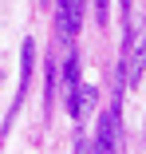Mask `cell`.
Masks as SVG:
<instances>
[{"mask_svg":"<svg viewBox=\"0 0 146 154\" xmlns=\"http://www.w3.org/2000/svg\"><path fill=\"white\" fill-rule=\"evenodd\" d=\"M32 63H36V40H24V44H20V87H16L12 111H8V119H4V131H0V134H8V131H12V122H16L20 107H24V99H28V83H32Z\"/></svg>","mask_w":146,"mask_h":154,"instance_id":"obj_1","label":"cell"},{"mask_svg":"<svg viewBox=\"0 0 146 154\" xmlns=\"http://www.w3.org/2000/svg\"><path fill=\"white\" fill-rule=\"evenodd\" d=\"M119 115H123V107H119V95H114L111 103H107V111L99 115V131H95V150H103V154H111V150H119Z\"/></svg>","mask_w":146,"mask_h":154,"instance_id":"obj_2","label":"cell"},{"mask_svg":"<svg viewBox=\"0 0 146 154\" xmlns=\"http://www.w3.org/2000/svg\"><path fill=\"white\" fill-rule=\"evenodd\" d=\"M79 24H83V12L71 4V0H55V32H59L63 44H71L79 36Z\"/></svg>","mask_w":146,"mask_h":154,"instance_id":"obj_3","label":"cell"},{"mask_svg":"<svg viewBox=\"0 0 146 154\" xmlns=\"http://www.w3.org/2000/svg\"><path fill=\"white\" fill-rule=\"evenodd\" d=\"M59 83H63V91H67V115L79 119V55H75V51H67V59H63Z\"/></svg>","mask_w":146,"mask_h":154,"instance_id":"obj_4","label":"cell"},{"mask_svg":"<svg viewBox=\"0 0 146 154\" xmlns=\"http://www.w3.org/2000/svg\"><path fill=\"white\" fill-rule=\"evenodd\" d=\"M55 95H59V63L47 59V71H44V107H47V115L55 107Z\"/></svg>","mask_w":146,"mask_h":154,"instance_id":"obj_5","label":"cell"},{"mask_svg":"<svg viewBox=\"0 0 146 154\" xmlns=\"http://www.w3.org/2000/svg\"><path fill=\"white\" fill-rule=\"evenodd\" d=\"M123 4V32H130L134 28V20H130V12H134V0H119Z\"/></svg>","mask_w":146,"mask_h":154,"instance_id":"obj_6","label":"cell"}]
</instances>
